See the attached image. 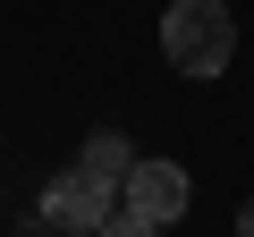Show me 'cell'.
Here are the masks:
<instances>
[{
	"label": "cell",
	"mask_w": 254,
	"mask_h": 237,
	"mask_svg": "<svg viewBox=\"0 0 254 237\" xmlns=\"http://www.w3.org/2000/svg\"><path fill=\"white\" fill-rule=\"evenodd\" d=\"M119 186L110 178H93L85 161L76 170H60L51 186H43V203H34V220L43 229H60V237H102V229H119V203H110Z\"/></svg>",
	"instance_id": "obj_2"
},
{
	"label": "cell",
	"mask_w": 254,
	"mask_h": 237,
	"mask_svg": "<svg viewBox=\"0 0 254 237\" xmlns=\"http://www.w3.org/2000/svg\"><path fill=\"white\" fill-rule=\"evenodd\" d=\"M76 161H85V170H93V178H110V186H119V178H127V170H136V144H127V136H119V127H93V136H85V153H76Z\"/></svg>",
	"instance_id": "obj_4"
},
{
	"label": "cell",
	"mask_w": 254,
	"mask_h": 237,
	"mask_svg": "<svg viewBox=\"0 0 254 237\" xmlns=\"http://www.w3.org/2000/svg\"><path fill=\"white\" fill-rule=\"evenodd\" d=\"M119 237H153V229H170V220H187V170L178 161H136V170H127L119 178Z\"/></svg>",
	"instance_id": "obj_3"
},
{
	"label": "cell",
	"mask_w": 254,
	"mask_h": 237,
	"mask_svg": "<svg viewBox=\"0 0 254 237\" xmlns=\"http://www.w3.org/2000/svg\"><path fill=\"white\" fill-rule=\"evenodd\" d=\"M161 51H170V68L195 76V85L229 76V59H237V17H229V0H170V9H161Z\"/></svg>",
	"instance_id": "obj_1"
},
{
	"label": "cell",
	"mask_w": 254,
	"mask_h": 237,
	"mask_svg": "<svg viewBox=\"0 0 254 237\" xmlns=\"http://www.w3.org/2000/svg\"><path fill=\"white\" fill-rule=\"evenodd\" d=\"M237 229H246V237H254V195H246V203H237Z\"/></svg>",
	"instance_id": "obj_5"
}]
</instances>
